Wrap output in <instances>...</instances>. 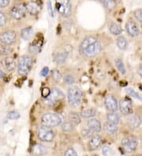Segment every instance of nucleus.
Returning <instances> with one entry per match:
<instances>
[{"label": "nucleus", "instance_id": "c756f323", "mask_svg": "<svg viewBox=\"0 0 142 156\" xmlns=\"http://www.w3.org/2000/svg\"><path fill=\"white\" fill-rule=\"evenodd\" d=\"M115 63L116 68L118 69V70L119 71V73L121 74L124 75L126 74V68L125 66H124V63H123L122 60L121 58H116L115 61Z\"/></svg>", "mask_w": 142, "mask_h": 156}, {"label": "nucleus", "instance_id": "603ef678", "mask_svg": "<svg viewBox=\"0 0 142 156\" xmlns=\"http://www.w3.org/2000/svg\"><path fill=\"white\" fill-rule=\"evenodd\" d=\"M93 156H99V155H97V154H94V155H93Z\"/></svg>", "mask_w": 142, "mask_h": 156}, {"label": "nucleus", "instance_id": "f704fd0d", "mask_svg": "<svg viewBox=\"0 0 142 156\" xmlns=\"http://www.w3.org/2000/svg\"><path fill=\"white\" fill-rule=\"evenodd\" d=\"M40 48H41V44H32V45L29 47L28 50H29V51L32 54H37L40 52Z\"/></svg>", "mask_w": 142, "mask_h": 156}, {"label": "nucleus", "instance_id": "b1692460", "mask_svg": "<svg viewBox=\"0 0 142 156\" xmlns=\"http://www.w3.org/2000/svg\"><path fill=\"white\" fill-rule=\"evenodd\" d=\"M32 36H33V29L31 27H26L21 30V37L25 41L31 40Z\"/></svg>", "mask_w": 142, "mask_h": 156}, {"label": "nucleus", "instance_id": "4c0bfd02", "mask_svg": "<svg viewBox=\"0 0 142 156\" xmlns=\"http://www.w3.org/2000/svg\"><path fill=\"white\" fill-rule=\"evenodd\" d=\"M133 14H134V17L135 18H136L137 21H138V22H140V24H142V10L137 9V10H135Z\"/></svg>", "mask_w": 142, "mask_h": 156}, {"label": "nucleus", "instance_id": "c03bdc74", "mask_svg": "<svg viewBox=\"0 0 142 156\" xmlns=\"http://www.w3.org/2000/svg\"><path fill=\"white\" fill-rule=\"evenodd\" d=\"M50 92H51V90L49 88H44V89L42 90V96L44 98H47L50 95Z\"/></svg>", "mask_w": 142, "mask_h": 156}, {"label": "nucleus", "instance_id": "bb28decb", "mask_svg": "<svg viewBox=\"0 0 142 156\" xmlns=\"http://www.w3.org/2000/svg\"><path fill=\"white\" fill-rule=\"evenodd\" d=\"M13 52V48H10L9 45H6V44H0V55H1L8 56L9 55Z\"/></svg>", "mask_w": 142, "mask_h": 156}, {"label": "nucleus", "instance_id": "f03ea898", "mask_svg": "<svg viewBox=\"0 0 142 156\" xmlns=\"http://www.w3.org/2000/svg\"><path fill=\"white\" fill-rule=\"evenodd\" d=\"M33 61L31 57L28 55L21 56L18 60L17 63V71L21 75L27 74L32 69Z\"/></svg>", "mask_w": 142, "mask_h": 156}, {"label": "nucleus", "instance_id": "5701e85b", "mask_svg": "<svg viewBox=\"0 0 142 156\" xmlns=\"http://www.w3.org/2000/svg\"><path fill=\"white\" fill-rule=\"evenodd\" d=\"M67 57H68L67 52H59V53L55 54V57H54V61L58 65H62V64L66 62Z\"/></svg>", "mask_w": 142, "mask_h": 156}, {"label": "nucleus", "instance_id": "8fccbe9b", "mask_svg": "<svg viewBox=\"0 0 142 156\" xmlns=\"http://www.w3.org/2000/svg\"><path fill=\"white\" fill-rule=\"evenodd\" d=\"M4 76H5V73H4L3 72H2L1 69H0V79H2V78L4 77Z\"/></svg>", "mask_w": 142, "mask_h": 156}, {"label": "nucleus", "instance_id": "6e6552de", "mask_svg": "<svg viewBox=\"0 0 142 156\" xmlns=\"http://www.w3.org/2000/svg\"><path fill=\"white\" fill-rule=\"evenodd\" d=\"M27 13L26 6H25L23 3H17L12 7L10 10V15L14 18V19L20 20L25 17Z\"/></svg>", "mask_w": 142, "mask_h": 156}, {"label": "nucleus", "instance_id": "c9c22d12", "mask_svg": "<svg viewBox=\"0 0 142 156\" xmlns=\"http://www.w3.org/2000/svg\"><path fill=\"white\" fill-rule=\"evenodd\" d=\"M94 132L93 130H91L90 129H84L82 131V136L85 138V139H87V138H89L90 136H92Z\"/></svg>", "mask_w": 142, "mask_h": 156}, {"label": "nucleus", "instance_id": "72a5a7b5", "mask_svg": "<svg viewBox=\"0 0 142 156\" xmlns=\"http://www.w3.org/2000/svg\"><path fill=\"white\" fill-rule=\"evenodd\" d=\"M51 77L55 82L60 81V80L62 79V74H61L60 71L56 69H53L51 71Z\"/></svg>", "mask_w": 142, "mask_h": 156}, {"label": "nucleus", "instance_id": "2eb2a0df", "mask_svg": "<svg viewBox=\"0 0 142 156\" xmlns=\"http://www.w3.org/2000/svg\"><path fill=\"white\" fill-rule=\"evenodd\" d=\"M32 153L35 156H43L47 153V149L41 144H36L32 146Z\"/></svg>", "mask_w": 142, "mask_h": 156}, {"label": "nucleus", "instance_id": "58836bf2", "mask_svg": "<svg viewBox=\"0 0 142 156\" xmlns=\"http://www.w3.org/2000/svg\"><path fill=\"white\" fill-rule=\"evenodd\" d=\"M47 11L49 13V15L51 16V17H55V11H54L53 6H52V4H51V1H48L47 2Z\"/></svg>", "mask_w": 142, "mask_h": 156}, {"label": "nucleus", "instance_id": "f257e3e1", "mask_svg": "<svg viewBox=\"0 0 142 156\" xmlns=\"http://www.w3.org/2000/svg\"><path fill=\"white\" fill-rule=\"evenodd\" d=\"M67 99L70 107H78L82 102V92L77 86H71L67 91Z\"/></svg>", "mask_w": 142, "mask_h": 156}, {"label": "nucleus", "instance_id": "de8ad7c7", "mask_svg": "<svg viewBox=\"0 0 142 156\" xmlns=\"http://www.w3.org/2000/svg\"><path fill=\"white\" fill-rule=\"evenodd\" d=\"M59 5H67L70 4V0H56Z\"/></svg>", "mask_w": 142, "mask_h": 156}, {"label": "nucleus", "instance_id": "cd10ccee", "mask_svg": "<svg viewBox=\"0 0 142 156\" xmlns=\"http://www.w3.org/2000/svg\"><path fill=\"white\" fill-rule=\"evenodd\" d=\"M69 120L70 122H72L74 126H77V125H79L80 122H81V118H80L79 114L78 113L75 112H71L69 114Z\"/></svg>", "mask_w": 142, "mask_h": 156}, {"label": "nucleus", "instance_id": "a18cd8bd", "mask_svg": "<svg viewBox=\"0 0 142 156\" xmlns=\"http://www.w3.org/2000/svg\"><path fill=\"white\" fill-rule=\"evenodd\" d=\"M9 0H0V7L5 8L9 5Z\"/></svg>", "mask_w": 142, "mask_h": 156}, {"label": "nucleus", "instance_id": "a878e982", "mask_svg": "<svg viewBox=\"0 0 142 156\" xmlns=\"http://www.w3.org/2000/svg\"><path fill=\"white\" fill-rule=\"evenodd\" d=\"M116 44H117L118 48H119L122 51H126L128 48V41H127L126 39L124 37V36H119L118 37V39L116 40Z\"/></svg>", "mask_w": 142, "mask_h": 156}, {"label": "nucleus", "instance_id": "a211bd4d", "mask_svg": "<svg viewBox=\"0 0 142 156\" xmlns=\"http://www.w3.org/2000/svg\"><path fill=\"white\" fill-rule=\"evenodd\" d=\"M96 41H97L96 39L95 38V37H93V36H89V37L85 38L82 40V42L81 43V44H80V51L83 54L84 51L86 50V48H87L89 46L91 45V44H93V43L96 42Z\"/></svg>", "mask_w": 142, "mask_h": 156}, {"label": "nucleus", "instance_id": "473e14b6", "mask_svg": "<svg viewBox=\"0 0 142 156\" xmlns=\"http://www.w3.org/2000/svg\"><path fill=\"white\" fill-rule=\"evenodd\" d=\"M101 3L104 5L108 10H112L115 6V0H99Z\"/></svg>", "mask_w": 142, "mask_h": 156}, {"label": "nucleus", "instance_id": "dca6fc26", "mask_svg": "<svg viewBox=\"0 0 142 156\" xmlns=\"http://www.w3.org/2000/svg\"><path fill=\"white\" fill-rule=\"evenodd\" d=\"M101 143H102V138H101L100 136L98 135V134H95V135L92 136L91 140L89 141V149L92 151L96 150V149H97L100 146Z\"/></svg>", "mask_w": 142, "mask_h": 156}, {"label": "nucleus", "instance_id": "f3484780", "mask_svg": "<svg viewBox=\"0 0 142 156\" xmlns=\"http://www.w3.org/2000/svg\"><path fill=\"white\" fill-rule=\"evenodd\" d=\"M87 126L89 129L93 130L94 133H99L101 131L102 129V126H101L100 122L96 118H91L89 119L87 122Z\"/></svg>", "mask_w": 142, "mask_h": 156}, {"label": "nucleus", "instance_id": "aec40b11", "mask_svg": "<svg viewBox=\"0 0 142 156\" xmlns=\"http://www.w3.org/2000/svg\"><path fill=\"white\" fill-rule=\"evenodd\" d=\"M58 11L61 15L64 17H68L71 15L72 13V6L70 4L67 5H59Z\"/></svg>", "mask_w": 142, "mask_h": 156}, {"label": "nucleus", "instance_id": "f8f14e48", "mask_svg": "<svg viewBox=\"0 0 142 156\" xmlns=\"http://www.w3.org/2000/svg\"><path fill=\"white\" fill-rule=\"evenodd\" d=\"M126 30L132 37H136L139 35V28L134 21H127L126 24Z\"/></svg>", "mask_w": 142, "mask_h": 156}, {"label": "nucleus", "instance_id": "7c9ffc66", "mask_svg": "<svg viewBox=\"0 0 142 156\" xmlns=\"http://www.w3.org/2000/svg\"><path fill=\"white\" fill-rule=\"evenodd\" d=\"M126 93L128 94L129 96H131V97L134 98V99H137V100L142 102L141 95H140V94H139L138 92H137L136 91H134V90L132 89V88H126Z\"/></svg>", "mask_w": 142, "mask_h": 156}, {"label": "nucleus", "instance_id": "ddd939ff", "mask_svg": "<svg viewBox=\"0 0 142 156\" xmlns=\"http://www.w3.org/2000/svg\"><path fill=\"white\" fill-rule=\"evenodd\" d=\"M1 64L6 71H13L16 67L15 60L9 56H6L3 58L1 61Z\"/></svg>", "mask_w": 142, "mask_h": 156}, {"label": "nucleus", "instance_id": "6ab92c4d", "mask_svg": "<svg viewBox=\"0 0 142 156\" xmlns=\"http://www.w3.org/2000/svg\"><path fill=\"white\" fill-rule=\"evenodd\" d=\"M104 130L106 132L108 135L113 136L117 133L118 128L117 125H115V124H112L109 122H107L104 125Z\"/></svg>", "mask_w": 142, "mask_h": 156}, {"label": "nucleus", "instance_id": "09e8293b", "mask_svg": "<svg viewBox=\"0 0 142 156\" xmlns=\"http://www.w3.org/2000/svg\"><path fill=\"white\" fill-rule=\"evenodd\" d=\"M137 73L140 77H142V65H140L137 67Z\"/></svg>", "mask_w": 142, "mask_h": 156}, {"label": "nucleus", "instance_id": "2f4dec72", "mask_svg": "<svg viewBox=\"0 0 142 156\" xmlns=\"http://www.w3.org/2000/svg\"><path fill=\"white\" fill-rule=\"evenodd\" d=\"M74 125L72 123V122H70V121L69 122H65L62 124V130L63 132H66V133H68V132L72 131L74 129Z\"/></svg>", "mask_w": 142, "mask_h": 156}, {"label": "nucleus", "instance_id": "49530a36", "mask_svg": "<svg viewBox=\"0 0 142 156\" xmlns=\"http://www.w3.org/2000/svg\"><path fill=\"white\" fill-rule=\"evenodd\" d=\"M48 72H49V69H48V67H44V68L41 70V72H40V75H41L42 76H46L47 75V73H48Z\"/></svg>", "mask_w": 142, "mask_h": 156}, {"label": "nucleus", "instance_id": "3c124183", "mask_svg": "<svg viewBox=\"0 0 142 156\" xmlns=\"http://www.w3.org/2000/svg\"><path fill=\"white\" fill-rule=\"evenodd\" d=\"M137 156H142V154H137Z\"/></svg>", "mask_w": 142, "mask_h": 156}, {"label": "nucleus", "instance_id": "39448f33", "mask_svg": "<svg viewBox=\"0 0 142 156\" xmlns=\"http://www.w3.org/2000/svg\"><path fill=\"white\" fill-rule=\"evenodd\" d=\"M65 95L63 92L59 88H52L51 89L50 95L45 98V103L48 106H53L56 103L64 99Z\"/></svg>", "mask_w": 142, "mask_h": 156}, {"label": "nucleus", "instance_id": "20e7f679", "mask_svg": "<svg viewBox=\"0 0 142 156\" xmlns=\"http://www.w3.org/2000/svg\"><path fill=\"white\" fill-rule=\"evenodd\" d=\"M36 133H37L38 138L44 142H51L55 138V133L53 129L43 125L37 128Z\"/></svg>", "mask_w": 142, "mask_h": 156}, {"label": "nucleus", "instance_id": "e433bc0d", "mask_svg": "<svg viewBox=\"0 0 142 156\" xmlns=\"http://www.w3.org/2000/svg\"><path fill=\"white\" fill-rule=\"evenodd\" d=\"M20 118V114L17 111H11L7 114V118L9 120H16Z\"/></svg>", "mask_w": 142, "mask_h": 156}, {"label": "nucleus", "instance_id": "9d476101", "mask_svg": "<svg viewBox=\"0 0 142 156\" xmlns=\"http://www.w3.org/2000/svg\"><path fill=\"white\" fill-rule=\"evenodd\" d=\"M101 50H102V45H101V44L100 42H98V41H96L93 44L89 46L85 51H84L83 54L86 57L93 58L97 55L101 51Z\"/></svg>", "mask_w": 142, "mask_h": 156}, {"label": "nucleus", "instance_id": "7ed1b4c3", "mask_svg": "<svg viewBox=\"0 0 142 156\" xmlns=\"http://www.w3.org/2000/svg\"><path fill=\"white\" fill-rule=\"evenodd\" d=\"M41 123L43 126L52 128L59 126L62 123V118L59 115L52 113L44 114L41 118Z\"/></svg>", "mask_w": 142, "mask_h": 156}, {"label": "nucleus", "instance_id": "1a4fd4ad", "mask_svg": "<svg viewBox=\"0 0 142 156\" xmlns=\"http://www.w3.org/2000/svg\"><path fill=\"white\" fill-rule=\"evenodd\" d=\"M17 40V34L13 31L8 30L0 33V41L6 45H11L14 44Z\"/></svg>", "mask_w": 142, "mask_h": 156}, {"label": "nucleus", "instance_id": "4be33fe9", "mask_svg": "<svg viewBox=\"0 0 142 156\" xmlns=\"http://www.w3.org/2000/svg\"><path fill=\"white\" fill-rule=\"evenodd\" d=\"M107 122L115 124V125H118L119 123L121 117L116 111H114V112L109 111V113L107 114Z\"/></svg>", "mask_w": 142, "mask_h": 156}, {"label": "nucleus", "instance_id": "423d86ee", "mask_svg": "<svg viewBox=\"0 0 142 156\" xmlns=\"http://www.w3.org/2000/svg\"><path fill=\"white\" fill-rule=\"evenodd\" d=\"M121 144L126 152L131 153L136 150L138 142L134 136H127L122 139Z\"/></svg>", "mask_w": 142, "mask_h": 156}, {"label": "nucleus", "instance_id": "79ce46f5", "mask_svg": "<svg viewBox=\"0 0 142 156\" xmlns=\"http://www.w3.org/2000/svg\"><path fill=\"white\" fill-rule=\"evenodd\" d=\"M102 152L104 156H110L111 153V148L109 146H104L102 148Z\"/></svg>", "mask_w": 142, "mask_h": 156}, {"label": "nucleus", "instance_id": "ea45409f", "mask_svg": "<svg viewBox=\"0 0 142 156\" xmlns=\"http://www.w3.org/2000/svg\"><path fill=\"white\" fill-rule=\"evenodd\" d=\"M75 81L74 76H71V75H66L64 77V82L67 84H73Z\"/></svg>", "mask_w": 142, "mask_h": 156}, {"label": "nucleus", "instance_id": "4468645a", "mask_svg": "<svg viewBox=\"0 0 142 156\" xmlns=\"http://www.w3.org/2000/svg\"><path fill=\"white\" fill-rule=\"evenodd\" d=\"M127 124L132 129H137L141 124V118L137 114H133L127 118Z\"/></svg>", "mask_w": 142, "mask_h": 156}, {"label": "nucleus", "instance_id": "412c9836", "mask_svg": "<svg viewBox=\"0 0 142 156\" xmlns=\"http://www.w3.org/2000/svg\"><path fill=\"white\" fill-rule=\"evenodd\" d=\"M26 10L31 15H36L40 12V6L36 2H29L26 5Z\"/></svg>", "mask_w": 142, "mask_h": 156}, {"label": "nucleus", "instance_id": "37998d69", "mask_svg": "<svg viewBox=\"0 0 142 156\" xmlns=\"http://www.w3.org/2000/svg\"><path fill=\"white\" fill-rule=\"evenodd\" d=\"M65 156H78V154L73 148H68L65 151Z\"/></svg>", "mask_w": 142, "mask_h": 156}, {"label": "nucleus", "instance_id": "864d4df0", "mask_svg": "<svg viewBox=\"0 0 142 156\" xmlns=\"http://www.w3.org/2000/svg\"><path fill=\"white\" fill-rule=\"evenodd\" d=\"M6 156H10V155H9V154H6Z\"/></svg>", "mask_w": 142, "mask_h": 156}, {"label": "nucleus", "instance_id": "a19ab883", "mask_svg": "<svg viewBox=\"0 0 142 156\" xmlns=\"http://www.w3.org/2000/svg\"><path fill=\"white\" fill-rule=\"evenodd\" d=\"M6 21H7V20H6V15L0 10V27L4 26L6 25Z\"/></svg>", "mask_w": 142, "mask_h": 156}, {"label": "nucleus", "instance_id": "9b49d317", "mask_svg": "<svg viewBox=\"0 0 142 156\" xmlns=\"http://www.w3.org/2000/svg\"><path fill=\"white\" fill-rule=\"evenodd\" d=\"M104 105L106 107L107 110L109 111H117L118 108V103L117 99L115 96L111 95H107L105 99H104Z\"/></svg>", "mask_w": 142, "mask_h": 156}, {"label": "nucleus", "instance_id": "393cba45", "mask_svg": "<svg viewBox=\"0 0 142 156\" xmlns=\"http://www.w3.org/2000/svg\"><path fill=\"white\" fill-rule=\"evenodd\" d=\"M109 31L114 36H119L122 33V29L119 25H118L116 23L111 22L109 25Z\"/></svg>", "mask_w": 142, "mask_h": 156}, {"label": "nucleus", "instance_id": "c85d7f7f", "mask_svg": "<svg viewBox=\"0 0 142 156\" xmlns=\"http://www.w3.org/2000/svg\"><path fill=\"white\" fill-rule=\"evenodd\" d=\"M96 111L93 108H89L85 109L82 112V117L85 118H91L96 116Z\"/></svg>", "mask_w": 142, "mask_h": 156}, {"label": "nucleus", "instance_id": "0eeeda50", "mask_svg": "<svg viewBox=\"0 0 142 156\" xmlns=\"http://www.w3.org/2000/svg\"><path fill=\"white\" fill-rule=\"evenodd\" d=\"M118 108L122 114L125 116H129L133 112L132 101L129 98H123L118 103Z\"/></svg>", "mask_w": 142, "mask_h": 156}]
</instances>
